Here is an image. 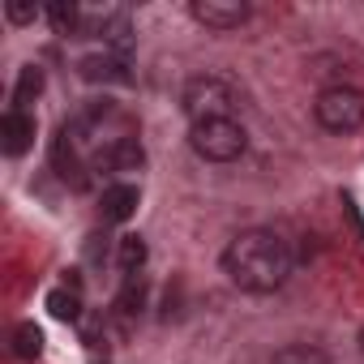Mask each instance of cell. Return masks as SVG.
Returning a JSON list of instances; mask_svg holds the SVG:
<instances>
[{
  "label": "cell",
  "mask_w": 364,
  "mask_h": 364,
  "mask_svg": "<svg viewBox=\"0 0 364 364\" xmlns=\"http://www.w3.org/2000/svg\"><path fill=\"white\" fill-rule=\"evenodd\" d=\"M116 262H120L124 274H137V270L146 266V240H141V236H124V240L116 245Z\"/></svg>",
  "instance_id": "5bb4252c"
},
{
  "label": "cell",
  "mask_w": 364,
  "mask_h": 364,
  "mask_svg": "<svg viewBox=\"0 0 364 364\" xmlns=\"http://www.w3.org/2000/svg\"><path fill=\"white\" fill-rule=\"evenodd\" d=\"M43 14L56 26V35H82V5H73V0H56Z\"/></svg>",
  "instance_id": "8fae6325"
},
{
  "label": "cell",
  "mask_w": 364,
  "mask_h": 364,
  "mask_svg": "<svg viewBox=\"0 0 364 364\" xmlns=\"http://www.w3.org/2000/svg\"><path fill=\"white\" fill-rule=\"evenodd\" d=\"M180 107H185L189 124L236 120L240 107H245V95H240V86L228 73H198V77L185 82V90H180Z\"/></svg>",
  "instance_id": "7a4b0ae2"
},
{
  "label": "cell",
  "mask_w": 364,
  "mask_h": 364,
  "mask_svg": "<svg viewBox=\"0 0 364 364\" xmlns=\"http://www.w3.org/2000/svg\"><path fill=\"white\" fill-rule=\"evenodd\" d=\"M141 309H146V274L137 270V274H124L120 296H116V313L120 317H137Z\"/></svg>",
  "instance_id": "9c48e42d"
},
{
  "label": "cell",
  "mask_w": 364,
  "mask_h": 364,
  "mask_svg": "<svg viewBox=\"0 0 364 364\" xmlns=\"http://www.w3.org/2000/svg\"><path fill=\"white\" fill-rule=\"evenodd\" d=\"M14 351H18V360H39V351H43V330H39L35 321H22V326L14 330Z\"/></svg>",
  "instance_id": "4fadbf2b"
},
{
  "label": "cell",
  "mask_w": 364,
  "mask_h": 364,
  "mask_svg": "<svg viewBox=\"0 0 364 364\" xmlns=\"http://www.w3.org/2000/svg\"><path fill=\"white\" fill-rule=\"evenodd\" d=\"M274 364H330V355L321 347H313V343H291V347H283L274 355Z\"/></svg>",
  "instance_id": "9a60e30c"
},
{
  "label": "cell",
  "mask_w": 364,
  "mask_h": 364,
  "mask_svg": "<svg viewBox=\"0 0 364 364\" xmlns=\"http://www.w3.org/2000/svg\"><path fill=\"white\" fill-rule=\"evenodd\" d=\"M77 73H82L86 82H103V86H124V82H133L129 56H116L112 48H99V52L77 56Z\"/></svg>",
  "instance_id": "5b68a950"
},
{
  "label": "cell",
  "mask_w": 364,
  "mask_h": 364,
  "mask_svg": "<svg viewBox=\"0 0 364 364\" xmlns=\"http://www.w3.org/2000/svg\"><path fill=\"white\" fill-rule=\"evenodd\" d=\"M137 202H141L137 185L120 180V185H107V189H103V198H99V215H103V223H129V219L137 215Z\"/></svg>",
  "instance_id": "ba28073f"
},
{
  "label": "cell",
  "mask_w": 364,
  "mask_h": 364,
  "mask_svg": "<svg viewBox=\"0 0 364 364\" xmlns=\"http://www.w3.org/2000/svg\"><path fill=\"white\" fill-rule=\"evenodd\" d=\"M189 14L206 31H240L249 22V5H245V0H193Z\"/></svg>",
  "instance_id": "8992f818"
},
{
  "label": "cell",
  "mask_w": 364,
  "mask_h": 364,
  "mask_svg": "<svg viewBox=\"0 0 364 364\" xmlns=\"http://www.w3.org/2000/svg\"><path fill=\"white\" fill-rule=\"evenodd\" d=\"M48 313H52L56 321H77V317H82V287L69 283V287L48 291Z\"/></svg>",
  "instance_id": "30bf717a"
},
{
  "label": "cell",
  "mask_w": 364,
  "mask_h": 364,
  "mask_svg": "<svg viewBox=\"0 0 364 364\" xmlns=\"http://www.w3.org/2000/svg\"><path fill=\"white\" fill-rule=\"evenodd\" d=\"M31 146H35V116L22 112V107H9L0 116V150L9 159H22Z\"/></svg>",
  "instance_id": "52a82bcc"
},
{
  "label": "cell",
  "mask_w": 364,
  "mask_h": 364,
  "mask_svg": "<svg viewBox=\"0 0 364 364\" xmlns=\"http://www.w3.org/2000/svg\"><path fill=\"white\" fill-rule=\"evenodd\" d=\"M360 351H364V330H360Z\"/></svg>",
  "instance_id": "e0dca14e"
},
{
  "label": "cell",
  "mask_w": 364,
  "mask_h": 364,
  "mask_svg": "<svg viewBox=\"0 0 364 364\" xmlns=\"http://www.w3.org/2000/svg\"><path fill=\"white\" fill-rule=\"evenodd\" d=\"M291 266H296V257H291L287 240H283L279 232H270V228H249V232H240V236L223 249V270H228V279H232L240 291H249V296H270V291H279V287L291 279Z\"/></svg>",
  "instance_id": "6da1fadb"
},
{
  "label": "cell",
  "mask_w": 364,
  "mask_h": 364,
  "mask_svg": "<svg viewBox=\"0 0 364 364\" xmlns=\"http://www.w3.org/2000/svg\"><path fill=\"white\" fill-rule=\"evenodd\" d=\"M5 18L22 26V22H35V18H39V9H35V5H18V0H9V5H5Z\"/></svg>",
  "instance_id": "2e32d148"
},
{
  "label": "cell",
  "mask_w": 364,
  "mask_h": 364,
  "mask_svg": "<svg viewBox=\"0 0 364 364\" xmlns=\"http://www.w3.org/2000/svg\"><path fill=\"white\" fill-rule=\"evenodd\" d=\"M189 146L206 163H236L245 154L249 137H245L240 120H202V124H189Z\"/></svg>",
  "instance_id": "3957f363"
},
{
  "label": "cell",
  "mask_w": 364,
  "mask_h": 364,
  "mask_svg": "<svg viewBox=\"0 0 364 364\" xmlns=\"http://www.w3.org/2000/svg\"><path fill=\"white\" fill-rule=\"evenodd\" d=\"M313 116L326 133H355L364 124V95L355 86H326L313 103Z\"/></svg>",
  "instance_id": "277c9868"
},
{
  "label": "cell",
  "mask_w": 364,
  "mask_h": 364,
  "mask_svg": "<svg viewBox=\"0 0 364 364\" xmlns=\"http://www.w3.org/2000/svg\"><path fill=\"white\" fill-rule=\"evenodd\" d=\"M39 95H43V69H39V65H26V69L18 73V86H14V107L26 112V103H35Z\"/></svg>",
  "instance_id": "7c38bea8"
}]
</instances>
